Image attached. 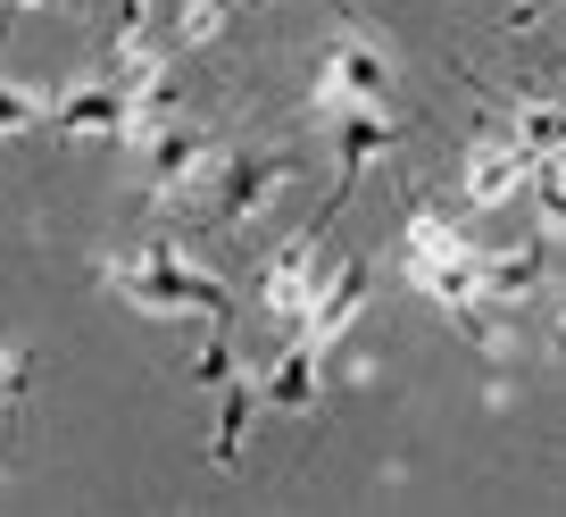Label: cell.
Returning a JSON list of instances; mask_svg holds the SVG:
<instances>
[{"mask_svg":"<svg viewBox=\"0 0 566 517\" xmlns=\"http://www.w3.org/2000/svg\"><path fill=\"white\" fill-rule=\"evenodd\" d=\"M117 292L134 309H150V318H184V309H200V318H226V285H217L209 268H192L176 242L142 250V259H125L117 268Z\"/></svg>","mask_w":566,"mask_h":517,"instance_id":"obj_1","label":"cell"},{"mask_svg":"<svg viewBox=\"0 0 566 517\" xmlns=\"http://www.w3.org/2000/svg\"><path fill=\"white\" fill-rule=\"evenodd\" d=\"M391 92V59L375 51V42L342 34L334 51L317 59V108H384Z\"/></svg>","mask_w":566,"mask_h":517,"instance_id":"obj_2","label":"cell"},{"mask_svg":"<svg viewBox=\"0 0 566 517\" xmlns=\"http://www.w3.org/2000/svg\"><path fill=\"white\" fill-rule=\"evenodd\" d=\"M51 134L59 143H117V134H134V101L108 75H84L51 101Z\"/></svg>","mask_w":566,"mask_h":517,"instance_id":"obj_3","label":"cell"},{"mask_svg":"<svg viewBox=\"0 0 566 517\" xmlns=\"http://www.w3.org/2000/svg\"><path fill=\"white\" fill-rule=\"evenodd\" d=\"M542 176V159H533L525 143H509V134H483L475 151H467V176H459V193H467V209H509L525 184Z\"/></svg>","mask_w":566,"mask_h":517,"instance_id":"obj_4","label":"cell"},{"mask_svg":"<svg viewBox=\"0 0 566 517\" xmlns=\"http://www.w3.org/2000/svg\"><path fill=\"white\" fill-rule=\"evenodd\" d=\"M292 184V159L283 151H242V159L217 167V193H209V217L242 226V217H266V200Z\"/></svg>","mask_w":566,"mask_h":517,"instance_id":"obj_5","label":"cell"},{"mask_svg":"<svg viewBox=\"0 0 566 517\" xmlns=\"http://www.w3.org/2000/svg\"><path fill=\"white\" fill-rule=\"evenodd\" d=\"M317 292H325V276H317V242H283L275 259H266V276H259V301L275 309L292 334H301V318L317 309Z\"/></svg>","mask_w":566,"mask_h":517,"instance_id":"obj_6","label":"cell"},{"mask_svg":"<svg viewBox=\"0 0 566 517\" xmlns=\"http://www.w3.org/2000/svg\"><path fill=\"white\" fill-rule=\"evenodd\" d=\"M358 309H367V268H334V276H325V292H317V309L301 318V334H292V342H308V351L325 359L358 325Z\"/></svg>","mask_w":566,"mask_h":517,"instance_id":"obj_7","label":"cell"},{"mask_svg":"<svg viewBox=\"0 0 566 517\" xmlns=\"http://www.w3.org/2000/svg\"><path fill=\"white\" fill-rule=\"evenodd\" d=\"M549 242H558V234H533V242H516V250H492V259H483V301L492 309L533 301L542 276H549Z\"/></svg>","mask_w":566,"mask_h":517,"instance_id":"obj_8","label":"cell"},{"mask_svg":"<svg viewBox=\"0 0 566 517\" xmlns=\"http://www.w3.org/2000/svg\"><path fill=\"white\" fill-rule=\"evenodd\" d=\"M142 159H150V184H159V193H184V184L209 167V143H200L192 125H150V134H142Z\"/></svg>","mask_w":566,"mask_h":517,"instance_id":"obj_9","label":"cell"},{"mask_svg":"<svg viewBox=\"0 0 566 517\" xmlns=\"http://www.w3.org/2000/svg\"><path fill=\"white\" fill-rule=\"evenodd\" d=\"M308 401H317V351L292 342V351L275 359V375L259 384V410H308Z\"/></svg>","mask_w":566,"mask_h":517,"instance_id":"obj_10","label":"cell"},{"mask_svg":"<svg viewBox=\"0 0 566 517\" xmlns=\"http://www.w3.org/2000/svg\"><path fill=\"white\" fill-rule=\"evenodd\" d=\"M384 143H391V117H384V108H342V134H334L342 184H350L367 159H384Z\"/></svg>","mask_w":566,"mask_h":517,"instance_id":"obj_11","label":"cell"},{"mask_svg":"<svg viewBox=\"0 0 566 517\" xmlns=\"http://www.w3.org/2000/svg\"><path fill=\"white\" fill-rule=\"evenodd\" d=\"M509 143H525L533 159H566V101H516Z\"/></svg>","mask_w":566,"mask_h":517,"instance_id":"obj_12","label":"cell"},{"mask_svg":"<svg viewBox=\"0 0 566 517\" xmlns=\"http://www.w3.org/2000/svg\"><path fill=\"white\" fill-rule=\"evenodd\" d=\"M217 34H226V0H184L176 25H167L176 51H200V42H217Z\"/></svg>","mask_w":566,"mask_h":517,"instance_id":"obj_13","label":"cell"},{"mask_svg":"<svg viewBox=\"0 0 566 517\" xmlns=\"http://www.w3.org/2000/svg\"><path fill=\"white\" fill-rule=\"evenodd\" d=\"M34 125H51V101H34L25 84H0V143H9V134H34Z\"/></svg>","mask_w":566,"mask_h":517,"instance_id":"obj_14","label":"cell"},{"mask_svg":"<svg viewBox=\"0 0 566 517\" xmlns=\"http://www.w3.org/2000/svg\"><path fill=\"white\" fill-rule=\"evenodd\" d=\"M25 342H0V410H18V393H25Z\"/></svg>","mask_w":566,"mask_h":517,"instance_id":"obj_15","label":"cell"},{"mask_svg":"<svg viewBox=\"0 0 566 517\" xmlns=\"http://www.w3.org/2000/svg\"><path fill=\"white\" fill-rule=\"evenodd\" d=\"M192 375H200V384H242V375H233V342H226V334H217V342H209V351H200V359H192Z\"/></svg>","mask_w":566,"mask_h":517,"instance_id":"obj_16","label":"cell"},{"mask_svg":"<svg viewBox=\"0 0 566 517\" xmlns=\"http://www.w3.org/2000/svg\"><path fill=\"white\" fill-rule=\"evenodd\" d=\"M549 351L566 359V301H558V318H549Z\"/></svg>","mask_w":566,"mask_h":517,"instance_id":"obj_17","label":"cell"},{"mask_svg":"<svg viewBox=\"0 0 566 517\" xmlns=\"http://www.w3.org/2000/svg\"><path fill=\"white\" fill-rule=\"evenodd\" d=\"M0 9H9V18H34V9H51V0H0Z\"/></svg>","mask_w":566,"mask_h":517,"instance_id":"obj_18","label":"cell"},{"mask_svg":"<svg viewBox=\"0 0 566 517\" xmlns=\"http://www.w3.org/2000/svg\"><path fill=\"white\" fill-rule=\"evenodd\" d=\"M549 167H558V176H566V159H549Z\"/></svg>","mask_w":566,"mask_h":517,"instance_id":"obj_19","label":"cell"}]
</instances>
